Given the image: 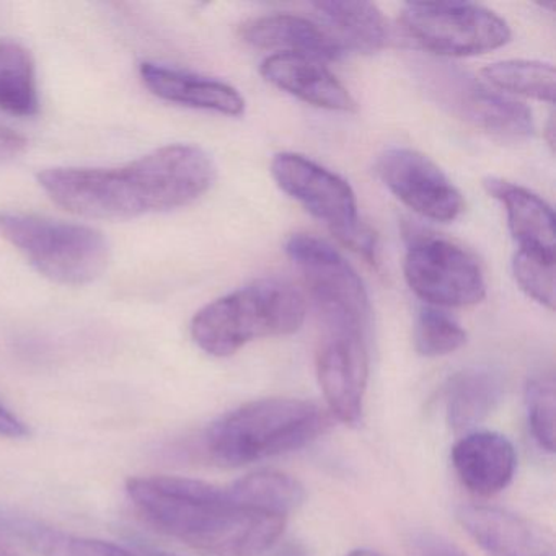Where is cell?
Instances as JSON below:
<instances>
[{
    "instance_id": "cell-17",
    "label": "cell",
    "mask_w": 556,
    "mask_h": 556,
    "mask_svg": "<svg viewBox=\"0 0 556 556\" xmlns=\"http://www.w3.org/2000/svg\"><path fill=\"white\" fill-rule=\"evenodd\" d=\"M245 43L260 50L299 54L320 61H338L343 48L327 28L301 15L269 14L253 18L240 28Z\"/></svg>"
},
{
    "instance_id": "cell-30",
    "label": "cell",
    "mask_w": 556,
    "mask_h": 556,
    "mask_svg": "<svg viewBox=\"0 0 556 556\" xmlns=\"http://www.w3.org/2000/svg\"><path fill=\"white\" fill-rule=\"evenodd\" d=\"M30 434L24 421L17 418L14 413L9 412L5 406L0 405V438L22 439Z\"/></svg>"
},
{
    "instance_id": "cell-32",
    "label": "cell",
    "mask_w": 556,
    "mask_h": 556,
    "mask_svg": "<svg viewBox=\"0 0 556 556\" xmlns=\"http://www.w3.org/2000/svg\"><path fill=\"white\" fill-rule=\"evenodd\" d=\"M136 548L139 549L141 556H180L175 553L164 552V549L155 548V546L149 545V543L142 542V540H136Z\"/></svg>"
},
{
    "instance_id": "cell-24",
    "label": "cell",
    "mask_w": 556,
    "mask_h": 556,
    "mask_svg": "<svg viewBox=\"0 0 556 556\" xmlns=\"http://www.w3.org/2000/svg\"><path fill=\"white\" fill-rule=\"evenodd\" d=\"M483 77L503 92L549 105L555 102V67L543 61H501L484 67Z\"/></svg>"
},
{
    "instance_id": "cell-19",
    "label": "cell",
    "mask_w": 556,
    "mask_h": 556,
    "mask_svg": "<svg viewBox=\"0 0 556 556\" xmlns=\"http://www.w3.org/2000/svg\"><path fill=\"white\" fill-rule=\"evenodd\" d=\"M311 8L327 24L325 28L343 51L370 54L377 53L389 43V22L376 4L331 0L314 2Z\"/></svg>"
},
{
    "instance_id": "cell-1",
    "label": "cell",
    "mask_w": 556,
    "mask_h": 556,
    "mask_svg": "<svg viewBox=\"0 0 556 556\" xmlns=\"http://www.w3.org/2000/svg\"><path fill=\"white\" fill-rule=\"evenodd\" d=\"M214 178L213 159L191 144L165 146L122 167H56L38 175L58 206L92 219H135L188 206Z\"/></svg>"
},
{
    "instance_id": "cell-34",
    "label": "cell",
    "mask_w": 556,
    "mask_h": 556,
    "mask_svg": "<svg viewBox=\"0 0 556 556\" xmlns=\"http://www.w3.org/2000/svg\"><path fill=\"white\" fill-rule=\"evenodd\" d=\"M346 556H382V555H379V553L374 552V549L357 548V549H353V552L348 553Z\"/></svg>"
},
{
    "instance_id": "cell-15",
    "label": "cell",
    "mask_w": 556,
    "mask_h": 556,
    "mask_svg": "<svg viewBox=\"0 0 556 556\" xmlns=\"http://www.w3.org/2000/svg\"><path fill=\"white\" fill-rule=\"evenodd\" d=\"M452 465L458 480L471 493L493 496L509 486L516 473L513 442L494 431H470L452 447Z\"/></svg>"
},
{
    "instance_id": "cell-10",
    "label": "cell",
    "mask_w": 556,
    "mask_h": 556,
    "mask_svg": "<svg viewBox=\"0 0 556 556\" xmlns=\"http://www.w3.org/2000/svg\"><path fill=\"white\" fill-rule=\"evenodd\" d=\"M403 273L409 289L432 307H470L486 295L475 256L441 237H412Z\"/></svg>"
},
{
    "instance_id": "cell-14",
    "label": "cell",
    "mask_w": 556,
    "mask_h": 556,
    "mask_svg": "<svg viewBox=\"0 0 556 556\" xmlns=\"http://www.w3.org/2000/svg\"><path fill=\"white\" fill-rule=\"evenodd\" d=\"M262 76L282 92L330 112L354 113L356 100L324 63L299 54L276 53L260 67Z\"/></svg>"
},
{
    "instance_id": "cell-22",
    "label": "cell",
    "mask_w": 556,
    "mask_h": 556,
    "mask_svg": "<svg viewBox=\"0 0 556 556\" xmlns=\"http://www.w3.org/2000/svg\"><path fill=\"white\" fill-rule=\"evenodd\" d=\"M227 494L236 506L282 517H288L305 501L301 481L276 470L247 475L227 486Z\"/></svg>"
},
{
    "instance_id": "cell-12",
    "label": "cell",
    "mask_w": 556,
    "mask_h": 556,
    "mask_svg": "<svg viewBox=\"0 0 556 556\" xmlns=\"http://www.w3.org/2000/svg\"><path fill=\"white\" fill-rule=\"evenodd\" d=\"M317 377L331 415L344 425H357L369 377L367 338L328 333L318 350Z\"/></svg>"
},
{
    "instance_id": "cell-31",
    "label": "cell",
    "mask_w": 556,
    "mask_h": 556,
    "mask_svg": "<svg viewBox=\"0 0 556 556\" xmlns=\"http://www.w3.org/2000/svg\"><path fill=\"white\" fill-rule=\"evenodd\" d=\"M269 556H308V553L301 543L289 542L269 553Z\"/></svg>"
},
{
    "instance_id": "cell-8",
    "label": "cell",
    "mask_w": 556,
    "mask_h": 556,
    "mask_svg": "<svg viewBox=\"0 0 556 556\" xmlns=\"http://www.w3.org/2000/svg\"><path fill=\"white\" fill-rule=\"evenodd\" d=\"M402 24L425 50L445 58H468L509 43L510 28L490 9L468 2H409Z\"/></svg>"
},
{
    "instance_id": "cell-29",
    "label": "cell",
    "mask_w": 556,
    "mask_h": 556,
    "mask_svg": "<svg viewBox=\"0 0 556 556\" xmlns=\"http://www.w3.org/2000/svg\"><path fill=\"white\" fill-rule=\"evenodd\" d=\"M27 148V139L8 126L0 125V162L18 157Z\"/></svg>"
},
{
    "instance_id": "cell-5",
    "label": "cell",
    "mask_w": 556,
    "mask_h": 556,
    "mask_svg": "<svg viewBox=\"0 0 556 556\" xmlns=\"http://www.w3.org/2000/svg\"><path fill=\"white\" fill-rule=\"evenodd\" d=\"M0 237L41 275L60 285L83 286L103 275L110 245L100 230L25 213H0Z\"/></svg>"
},
{
    "instance_id": "cell-21",
    "label": "cell",
    "mask_w": 556,
    "mask_h": 556,
    "mask_svg": "<svg viewBox=\"0 0 556 556\" xmlns=\"http://www.w3.org/2000/svg\"><path fill=\"white\" fill-rule=\"evenodd\" d=\"M0 530L40 556H136L115 543L61 532L5 509H0Z\"/></svg>"
},
{
    "instance_id": "cell-18",
    "label": "cell",
    "mask_w": 556,
    "mask_h": 556,
    "mask_svg": "<svg viewBox=\"0 0 556 556\" xmlns=\"http://www.w3.org/2000/svg\"><path fill=\"white\" fill-rule=\"evenodd\" d=\"M484 188L503 204L507 226L519 249L555 253V214L545 200L503 178H486Z\"/></svg>"
},
{
    "instance_id": "cell-11",
    "label": "cell",
    "mask_w": 556,
    "mask_h": 556,
    "mask_svg": "<svg viewBox=\"0 0 556 556\" xmlns=\"http://www.w3.org/2000/svg\"><path fill=\"white\" fill-rule=\"evenodd\" d=\"M376 174L409 210L435 223H452L465 210L464 197L428 155L408 148L380 154Z\"/></svg>"
},
{
    "instance_id": "cell-33",
    "label": "cell",
    "mask_w": 556,
    "mask_h": 556,
    "mask_svg": "<svg viewBox=\"0 0 556 556\" xmlns=\"http://www.w3.org/2000/svg\"><path fill=\"white\" fill-rule=\"evenodd\" d=\"M0 556H18V553L14 552L11 545H8L4 540L0 539Z\"/></svg>"
},
{
    "instance_id": "cell-3",
    "label": "cell",
    "mask_w": 556,
    "mask_h": 556,
    "mask_svg": "<svg viewBox=\"0 0 556 556\" xmlns=\"http://www.w3.org/2000/svg\"><path fill=\"white\" fill-rule=\"evenodd\" d=\"M330 413L301 399H262L245 403L213 422L206 448L213 460L242 467L299 451L328 431Z\"/></svg>"
},
{
    "instance_id": "cell-4",
    "label": "cell",
    "mask_w": 556,
    "mask_h": 556,
    "mask_svg": "<svg viewBox=\"0 0 556 556\" xmlns=\"http://www.w3.org/2000/svg\"><path fill=\"white\" fill-rule=\"evenodd\" d=\"M304 295L286 281L258 279L207 304L191 321V338L214 357H229L262 338L295 333L305 320Z\"/></svg>"
},
{
    "instance_id": "cell-27",
    "label": "cell",
    "mask_w": 556,
    "mask_h": 556,
    "mask_svg": "<svg viewBox=\"0 0 556 556\" xmlns=\"http://www.w3.org/2000/svg\"><path fill=\"white\" fill-rule=\"evenodd\" d=\"M527 419L533 439L546 452L555 448V379L552 374L532 377L526 386Z\"/></svg>"
},
{
    "instance_id": "cell-16",
    "label": "cell",
    "mask_w": 556,
    "mask_h": 556,
    "mask_svg": "<svg viewBox=\"0 0 556 556\" xmlns=\"http://www.w3.org/2000/svg\"><path fill=\"white\" fill-rule=\"evenodd\" d=\"M139 74L144 86L165 102L226 116L245 113V99L223 80L154 63H142Z\"/></svg>"
},
{
    "instance_id": "cell-2",
    "label": "cell",
    "mask_w": 556,
    "mask_h": 556,
    "mask_svg": "<svg viewBox=\"0 0 556 556\" xmlns=\"http://www.w3.org/2000/svg\"><path fill=\"white\" fill-rule=\"evenodd\" d=\"M126 490L161 532L214 555H265L285 532L286 517L236 506L206 481L154 475L129 478Z\"/></svg>"
},
{
    "instance_id": "cell-28",
    "label": "cell",
    "mask_w": 556,
    "mask_h": 556,
    "mask_svg": "<svg viewBox=\"0 0 556 556\" xmlns=\"http://www.w3.org/2000/svg\"><path fill=\"white\" fill-rule=\"evenodd\" d=\"M412 556H468L460 546L431 530H418L408 539Z\"/></svg>"
},
{
    "instance_id": "cell-9",
    "label": "cell",
    "mask_w": 556,
    "mask_h": 556,
    "mask_svg": "<svg viewBox=\"0 0 556 556\" xmlns=\"http://www.w3.org/2000/svg\"><path fill=\"white\" fill-rule=\"evenodd\" d=\"M426 92L460 119L501 141H523L533 135L532 112L494 92L464 71L441 63L422 64Z\"/></svg>"
},
{
    "instance_id": "cell-6",
    "label": "cell",
    "mask_w": 556,
    "mask_h": 556,
    "mask_svg": "<svg viewBox=\"0 0 556 556\" xmlns=\"http://www.w3.org/2000/svg\"><path fill=\"white\" fill-rule=\"evenodd\" d=\"M286 253L302 273L328 333L367 338L370 327L369 295L363 279L346 258L330 243L308 233L289 237Z\"/></svg>"
},
{
    "instance_id": "cell-13",
    "label": "cell",
    "mask_w": 556,
    "mask_h": 556,
    "mask_svg": "<svg viewBox=\"0 0 556 556\" xmlns=\"http://www.w3.org/2000/svg\"><path fill=\"white\" fill-rule=\"evenodd\" d=\"M457 519L490 556H555L552 539L516 514L490 506H462Z\"/></svg>"
},
{
    "instance_id": "cell-23",
    "label": "cell",
    "mask_w": 556,
    "mask_h": 556,
    "mask_svg": "<svg viewBox=\"0 0 556 556\" xmlns=\"http://www.w3.org/2000/svg\"><path fill=\"white\" fill-rule=\"evenodd\" d=\"M0 110L22 118L40 110L34 58L24 45L9 38L0 40Z\"/></svg>"
},
{
    "instance_id": "cell-26",
    "label": "cell",
    "mask_w": 556,
    "mask_h": 556,
    "mask_svg": "<svg viewBox=\"0 0 556 556\" xmlns=\"http://www.w3.org/2000/svg\"><path fill=\"white\" fill-rule=\"evenodd\" d=\"M555 253L519 249L513 273L519 288L543 307L555 308Z\"/></svg>"
},
{
    "instance_id": "cell-7",
    "label": "cell",
    "mask_w": 556,
    "mask_h": 556,
    "mask_svg": "<svg viewBox=\"0 0 556 556\" xmlns=\"http://www.w3.org/2000/svg\"><path fill=\"white\" fill-rule=\"evenodd\" d=\"M271 175L285 193L327 224L341 243L367 262H376V236L361 223L356 194L346 180L294 152L275 155Z\"/></svg>"
},
{
    "instance_id": "cell-25",
    "label": "cell",
    "mask_w": 556,
    "mask_h": 556,
    "mask_svg": "<svg viewBox=\"0 0 556 556\" xmlns=\"http://www.w3.org/2000/svg\"><path fill=\"white\" fill-rule=\"evenodd\" d=\"M467 343V331L447 312L432 305L419 308L415 324V348L421 356L441 357Z\"/></svg>"
},
{
    "instance_id": "cell-20",
    "label": "cell",
    "mask_w": 556,
    "mask_h": 556,
    "mask_svg": "<svg viewBox=\"0 0 556 556\" xmlns=\"http://www.w3.org/2000/svg\"><path fill=\"white\" fill-rule=\"evenodd\" d=\"M500 374L484 367L462 370L445 386V409L452 431L470 432L494 412L503 399Z\"/></svg>"
}]
</instances>
